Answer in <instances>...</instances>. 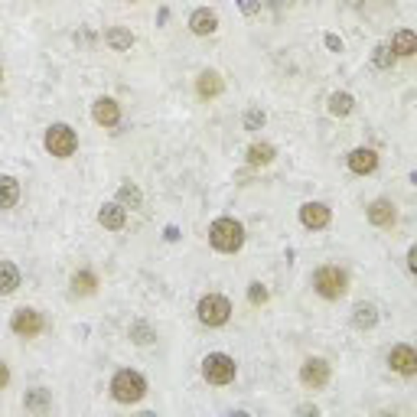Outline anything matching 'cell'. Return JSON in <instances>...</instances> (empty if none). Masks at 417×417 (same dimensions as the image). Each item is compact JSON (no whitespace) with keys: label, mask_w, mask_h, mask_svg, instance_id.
<instances>
[{"label":"cell","mask_w":417,"mask_h":417,"mask_svg":"<svg viewBox=\"0 0 417 417\" xmlns=\"http://www.w3.org/2000/svg\"><path fill=\"white\" fill-rule=\"evenodd\" d=\"M208 241L222 255H235L238 248L245 245V225L235 222V218H215L208 225Z\"/></svg>","instance_id":"cell-1"},{"label":"cell","mask_w":417,"mask_h":417,"mask_svg":"<svg viewBox=\"0 0 417 417\" xmlns=\"http://www.w3.org/2000/svg\"><path fill=\"white\" fill-rule=\"evenodd\" d=\"M143 395H147V381H143L141 372L121 369L111 379V398L118 401V404H137Z\"/></svg>","instance_id":"cell-2"},{"label":"cell","mask_w":417,"mask_h":417,"mask_svg":"<svg viewBox=\"0 0 417 417\" xmlns=\"http://www.w3.org/2000/svg\"><path fill=\"white\" fill-rule=\"evenodd\" d=\"M313 287H316V294L326 297V300H339V297L349 290V277H346V271H339V267L326 264L313 274Z\"/></svg>","instance_id":"cell-3"},{"label":"cell","mask_w":417,"mask_h":417,"mask_svg":"<svg viewBox=\"0 0 417 417\" xmlns=\"http://www.w3.org/2000/svg\"><path fill=\"white\" fill-rule=\"evenodd\" d=\"M235 372H238L235 359L225 355V352H212V355L202 359V375H206L208 385H228L235 379Z\"/></svg>","instance_id":"cell-4"},{"label":"cell","mask_w":417,"mask_h":417,"mask_svg":"<svg viewBox=\"0 0 417 417\" xmlns=\"http://www.w3.org/2000/svg\"><path fill=\"white\" fill-rule=\"evenodd\" d=\"M76 147H78V137L69 124H52L46 131V150L52 157H59V160H69L76 153Z\"/></svg>","instance_id":"cell-5"},{"label":"cell","mask_w":417,"mask_h":417,"mask_svg":"<svg viewBox=\"0 0 417 417\" xmlns=\"http://www.w3.org/2000/svg\"><path fill=\"white\" fill-rule=\"evenodd\" d=\"M196 313H199L202 326H225L228 316H232V304H228L222 294H208V297H202L199 300Z\"/></svg>","instance_id":"cell-6"},{"label":"cell","mask_w":417,"mask_h":417,"mask_svg":"<svg viewBox=\"0 0 417 417\" xmlns=\"http://www.w3.org/2000/svg\"><path fill=\"white\" fill-rule=\"evenodd\" d=\"M10 330L17 332V336H23V339H33V336L43 332V316L36 310H29V306H20L13 313V320H10Z\"/></svg>","instance_id":"cell-7"},{"label":"cell","mask_w":417,"mask_h":417,"mask_svg":"<svg viewBox=\"0 0 417 417\" xmlns=\"http://www.w3.org/2000/svg\"><path fill=\"white\" fill-rule=\"evenodd\" d=\"M300 381H304L306 388H323L326 381H330V362L326 359H306L304 365H300Z\"/></svg>","instance_id":"cell-8"},{"label":"cell","mask_w":417,"mask_h":417,"mask_svg":"<svg viewBox=\"0 0 417 417\" xmlns=\"http://www.w3.org/2000/svg\"><path fill=\"white\" fill-rule=\"evenodd\" d=\"M388 365L398 372V375L411 379V375H417V352L411 349V346H404V342H401V346H395V349L388 352Z\"/></svg>","instance_id":"cell-9"},{"label":"cell","mask_w":417,"mask_h":417,"mask_svg":"<svg viewBox=\"0 0 417 417\" xmlns=\"http://www.w3.org/2000/svg\"><path fill=\"white\" fill-rule=\"evenodd\" d=\"M92 118H95V124H101V127H114V124L121 121V108H118L114 98H98V101L92 104Z\"/></svg>","instance_id":"cell-10"},{"label":"cell","mask_w":417,"mask_h":417,"mask_svg":"<svg viewBox=\"0 0 417 417\" xmlns=\"http://www.w3.org/2000/svg\"><path fill=\"white\" fill-rule=\"evenodd\" d=\"M330 206H323V202H304L300 206V222L306 228H326L330 225Z\"/></svg>","instance_id":"cell-11"},{"label":"cell","mask_w":417,"mask_h":417,"mask_svg":"<svg viewBox=\"0 0 417 417\" xmlns=\"http://www.w3.org/2000/svg\"><path fill=\"white\" fill-rule=\"evenodd\" d=\"M375 167H379V153L372 150V147H355V150L349 153V170L352 173L365 176V173H375Z\"/></svg>","instance_id":"cell-12"},{"label":"cell","mask_w":417,"mask_h":417,"mask_svg":"<svg viewBox=\"0 0 417 417\" xmlns=\"http://www.w3.org/2000/svg\"><path fill=\"white\" fill-rule=\"evenodd\" d=\"M190 29L196 33V36H212L218 29V13L208 7H199L196 13L190 17Z\"/></svg>","instance_id":"cell-13"},{"label":"cell","mask_w":417,"mask_h":417,"mask_svg":"<svg viewBox=\"0 0 417 417\" xmlns=\"http://www.w3.org/2000/svg\"><path fill=\"white\" fill-rule=\"evenodd\" d=\"M395 218H398V212H395V202L391 199H375L369 206V222L379 228H388L395 225Z\"/></svg>","instance_id":"cell-14"},{"label":"cell","mask_w":417,"mask_h":417,"mask_svg":"<svg viewBox=\"0 0 417 417\" xmlns=\"http://www.w3.org/2000/svg\"><path fill=\"white\" fill-rule=\"evenodd\" d=\"M98 222H101L104 228L118 232V228H124V222H127V208H124L121 202H108V206H101V212H98Z\"/></svg>","instance_id":"cell-15"},{"label":"cell","mask_w":417,"mask_h":417,"mask_svg":"<svg viewBox=\"0 0 417 417\" xmlns=\"http://www.w3.org/2000/svg\"><path fill=\"white\" fill-rule=\"evenodd\" d=\"M391 52H395V56H414L417 52V36L414 33H411V29H398V33H395V36H391Z\"/></svg>","instance_id":"cell-16"},{"label":"cell","mask_w":417,"mask_h":417,"mask_svg":"<svg viewBox=\"0 0 417 417\" xmlns=\"http://www.w3.org/2000/svg\"><path fill=\"white\" fill-rule=\"evenodd\" d=\"M104 43L114 49V52H127V49L134 46V33L124 27H111L108 33H104Z\"/></svg>","instance_id":"cell-17"},{"label":"cell","mask_w":417,"mask_h":417,"mask_svg":"<svg viewBox=\"0 0 417 417\" xmlns=\"http://www.w3.org/2000/svg\"><path fill=\"white\" fill-rule=\"evenodd\" d=\"M98 287V277L92 274V271H78V274H72V294L76 297H92Z\"/></svg>","instance_id":"cell-18"},{"label":"cell","mask_w":417,"mask_h":417,"mask_svg":"<svg viewBox=\"0 0 417 417\" xmlns=\"http://www.w3.org/2000/svg\"><path fill=\"white\" fill-rule=\"evenodd\" d=\"M196 92H199L202 98L222 95V76H218V72H202L199 82H196Z\"/></svg>","instance_id":"cell-19"},{"label":"cell","mask_w":417,"mask_h":417,"mask_svg":"<svg viewBox=\"0 0 417 417\" xmlns=\"http://www.w3.org/2000/svg\"><path fill=\"white\" fill-rule=\"evenodd\" d=\"M20 199V183L13 176H0V208H13Z\"/></svg>","instance_id":"cell-20"},{"label":"cell","mask_w":417,"mask_h":417,"mask_svg":"<svg viewBox=\"0 0 417 417\" xmlns=\"http://www.w3.org/2000/svg\"><path fill=\"white\" fill-rule=\"evenodd\" d=\"M20 287V271L10 261H0V294L7 297V294H13Z\"/></svg>","instance_id":"cell-21"},{"label":"cell","mask_w":417,"mask_h":417,"mask_svg":"<svg viewBox=\"0 0 417 417\" xmlns=\"http://www.w3.org/2000/svg\"><path fill=\"white\" fill-rule=\"evenodd\" d=\"M352 108H355V98H352L349 92H336V95H330V114L346 118V114H352Z\"/></svg>","instance_id":"cell-22"},{"label":"cell","mask_w":417,"mask_h":417,"mask_svg":"<svg viewBox=\"0 0 417 417\" xmlns=\"http://www.w3.org/2000/svg\"><path fill=\"white\" fill-rule=\"evenodd\" d=\"M271 160H274V147H271V143H255V147H248V163H251V167H267Z\"/></svg>","instance_id":"cell-23"},{"label":"cell","mask_w":417,"mask_h":417,"mask_svg":"<svg viewBox=\"0 0 417 417\" xmlns=\"http://www.w3.org/2000/svg\"><path fill=\"white\" fill-rule=\"evenodd\" d=\"M375 323H379V310H375V306L372 304L355 306V326H359V330H372Z\"/></svg>","instance_id":"cell-24"},{"label":"cell","mask_w":417,"mask_h":417,"mask_svg":"<svg viewBox=\"0 0 417 417\" xmlns=\"http://www.w3.org/2000/svg\"><path fill=\"white\" fill-rule=\"evenodd\" d=\"M23 404H27V411H36V414H43V411L49 408V391H43V388L27 391V398H23Z\"/></svg>","instance_id":"cell-25"},{"label":"cell","mask_w":417,"mask_h":417,"mask_svg":"<svg viewBox=\"0 0 417 417\" xmlns=\"http://www.w3.org/2000/svg\"><path fill=\"white\" fill-rule=\"evenodd\" d=\"M118 199H121V206H131V208H141V202H143V196H141V190L134 186V183H124L121 190H118Z\"/></svg>","instance_id":"cell-26"},{"label":"cell","mask_w":417,"mask_h":417,"mask_svg":"<svg viewBox=\"0 0 417 417\" xmlns=\"http://www.w3.org/2000/svg\"><path fill=\"white\" fill-rule=\"evenodd\" d=\"M131 339L141 342V346H147V342H153L157 336H153V330L147 326V323H134V326H131Z\"/></svg>","instance_id":"cell-27"},{"label":"cell","mask_w":417,"mask_h":417,"mask_svg":"<svg viewBox=\"0 0 417 417\" xmlns=\"http://www.w3.org/2000/svg\"><path fill=\"white\" fill-rule=\"evenodd\" d=\"M372 59H375V66H379V69H388L391 62H395V52H391L388 46H379V49H375V56H372Z\"/></svg>","instance_id":"cell-28"},{"label":"cell","mask_w":417,"mask_h":417,"mask_svg":"<svg viewBox=\"0 0 417 417\" xmlns=\"http://www.w3.org/2000/svg\"><path fill=\"white\" fill-rule=\"evenodd\" d=\"M248 300H251V304H264V300H267L264 284H257V281H255V284L248 287Z\"/></svg>","instance_id":"cell-29"},{"label":"cell","mask_w":417,"mask_h":417,"mask_svg":"<svg viewBox=\"0 0 417 417\" xmlns=\"http://www.w3.org/2000/svg\"><path fill=\"white\" fill-rule=\"evenodd\" d=\"M261 124H264V111H257V108H255V111L245 114V127H248V131H257Z\"/></svg>","instance_id":"cell-30"},{"label":"cell","mask_w":417,"mask_h":417,"mask_svg":"<svg viewBox=\"0 0 417 417\" xmlns=\"http://www.w3.org/2000/svg\"><path fill=\"white\" fill-rule=\"evenodd\" d=\"M326 46H330L332 52H342V39H339V36H332V33H330V36H326Z\"/></svg>","instance_id":"cell-31"},{"label":"cell","mask_w":417,"mask_h":417,"mask_svg":"<svg viewBox=\"0 0 417 417\" xmlns=\"http://www.w3.org/2000/svg\"><path fill=\"white\" fill-rule=\"evenodd\" d=\"M7 381H10V369H7V365H3V362H0V388H3Z\"/></svg>","instance_id":"cell-32"},{"label":"cell","mask_w":417,"mask_h":417,"mask_svg":"<svg viewBox=\"0 0 417 417\" xmlns=\"http://www.w3.org/2000/svg\"><path fill=\"white\" fill-rule=\"evenodd\" d=\"M0 82H3V69H0Z\"/></svg>","instance_id":"cell-33"}]
</instances>
